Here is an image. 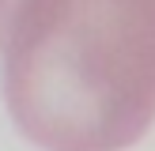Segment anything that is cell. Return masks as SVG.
<instances>
[{"label":"cell","mask_w":155,"mask_h":151,"mask_svg":"<svg viewBox=\"0 0 155 151\" xmlns=\"http://www.w3.org/2000/svg\"><path fill=\"white\" fill-rule=\"evenodd\" d=\"M8 4L12 0H0V30H4V19H8Z\"/></svg>","instance_id":"cell-2"},{"label":"cell","mask_w":155,"mask_h":151,"mask_svg":"<svg viewBox=\"0 0 155 151\" xmlns=\"http://www.w3.org/2000/svg\"><path fill=\"white\" fill-rule=\"evenodd\" d=\"M0 87L42 151H125L155 121V0H15Z\"/></svg>","instance_id":"cell-1"}]
</instances>
